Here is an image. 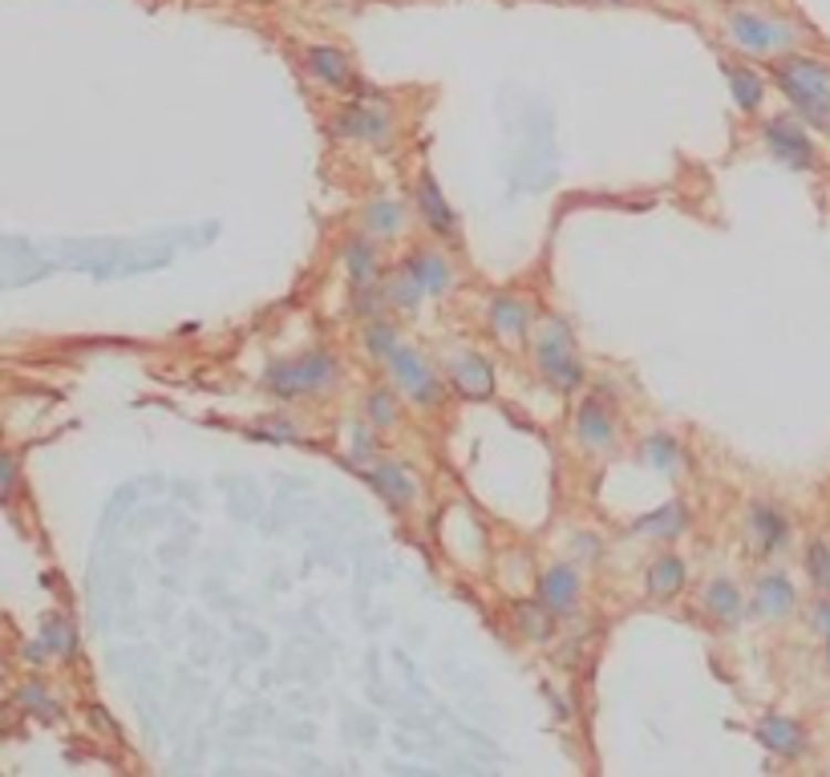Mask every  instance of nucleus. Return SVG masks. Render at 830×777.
<instances>
[{
	"mask_svg": "<svg viewBox=\"0 0 830 777\" xmlns=\"http://www.w3.org/2000/svg\"><path fill=\"white\" fill-rule=\"evenodd\" d=\"M600 4H629V0H600Z\"/></svg>",
	"mask_w": 830,
	"mask_h": 777,
	"instance_id": "nucleus-38",
	"label": "nucleus"
},
{
	"mask_svg": "<svg viewBox=\"0 0 830 777\" xmlns=\"http://www.w3.org/2000/svg\"><path fill=\"white\" fill-rule=\"evenodd\" d=\"M41 644H45V652H53V656H73L77 652V636H73V628L61 620V615H49L45 632H41Z\"/></svg>",
	"mask_w": 830,
	"mask_h": 777,
	"instance_id": "nucleus-28",
	"label": "nucleus"
},
{
	"mask_svg": "<svg viewBox=\"0 0 830 777\" xmlns=\"http://www.w3.org/2000/svg\"><path fill=\"white\" fill-rule=\"evenodd\" d=\"M725 37H729L737 49L754 53V58H786V53L802 41V29H798L795 21L778 17V12L729 9V17H725Z\"/></svg>",
	"mask_w": 830,
	"mask_h": 777,
	"instance_id": "nucleus-2",
	"label": "nucleus"
},
{
	"mask_svg": "<svg viewBox=\"0 0 830 777\" xmlns=\"http://www.w3.org/2000/svg\"><path fill=\"white\" fill-rule=\"evenodd\" d=\"M365 410H369V422L373 425H385V429L397 425V401H393L390 388H373L365 401Z\"/></svg>",
	"mask_w": 830,
	"mask_h": 777,
	"instance_id": "nucleus-32",
	"label": "nucleus"
},
{
	"mask_svg": "<svg viewBox=\"0 0 830 777\" xmlns=\"http://www.w3.org/2000/svg\"><path fill=\"white\" fill-rule=\"evenodd\" d=\"M405 268L414 271L417 280H422V288H426V296H446L454 288V268L450 259L438 256V251H414V256L405 259Z\"/></svg>",
	"mask_w": 830,
	"mask_h": 777,
	"instance_id": "nucleus-14",
	"label": "nucleus"
},
{
	"mask_svg": "<svg viewBox=\"0 0 830 777\" xmlns=\"http://www.w3.org/2000/svg\"><path fill=\"white\" fill-rule=\"evenodd\" d=\"M515 624H519L531 640H547V636H551V612H547L543 603H519V612H515Z\"/></svg>",
	"mask_w": 830,
	"mask_h": 777,
	"instance_id": "nucleus-29",
	"label": "nucleus"
},
{
	"mask_svg": "<svg viewBox=\"0 0 830 777\" xmlns=\"http://www.w3.org/2000/svg\"><path fill=\"white\" fill-rule=\"evenodd\" d=\"M402 224H405L402 207H397V203H390V199H377L365 211V227L373 231V236L390 239V236H397V231H402Z\"/></svg>",
	"mask_w": 830,
	"mask_h": 777,
	"instance_id": "nucleus-26",
	"label": "nucleus"
},
{
	"mask_svg": "<svg viewBox=\"0 0 830 777\" xmlns=\"http://www.w3.org/2000/svg\"><path fill=\"white\" fill-rule=\"evenodd\" d=\"M332 381H336V361H332V353L321 349V353H304L297 361H276L268 369L263 385L272 388L276 397L297 401V397H312V393H324Z\"/></svg>",
	"mask_w": 830,
	"mask_h": 777,
	"instance_id": "nucleus-4",
	"label": "nucleus"
},
{
	"mask_svg": "<svg viewBox=\"0 0 830 777\" xmlns=\"http://www.w3.org/2000/svg\"><path fill=\"white\" fill-rule=\"evenodd\" d=\"M795 583L786 576H761L758 583H754V612L766 615V620H782V615L795 612Z\"/></svg>",
	"mask_w": 830,
	"mask_h": 777,
	"instance_id": "nucleus-12",
	"label": "nucleus"
},
{
	"mask_svg": "<svg viewBox=\"0 0 830 777\" xmlns=\"http://www.w3.org/2000/svg\"><path fill=\"white\" fill-rule=\"evenodd\" d=\"M575 434L588 449H612L616 446V422H612V410H608L600 397H588L575 413Z\"/></svg>",
	"mask_w": 830,
	"mask_h": 777,
	"instance_id": "nucleus-9",
	"label": "nucleus"
},
{
	"mask_svg": "<svg viewBox=\"0 0 830 777\" xmlns=\"http://www.w3.org/2000/svg\"><path fill=\"white\" fill-rule=\"evenodd\" d=\"M385 292H390V304H397V308H417L422 300H426V288H422V280H417L405 263H402V271L393 276V283L385 288Z\"/></svg>",
	"mask_w": 830,
	"mask_h": 777,
	"instance_id": "nucleus-27",
	"label": "nucleus"
},
{
	"mask_svg": "<svg viewBox=\"0 0 830 777\" xmlns=\"http://www.w3.org/2000/svg\"><path fill=\"white\" fill-rule=\"evenodd\" d=\"M304 65H309L312 77L321 85H329V90H349V85H353V65H349V58H344L341 49L309 45L304 49Z\"/></svg>",
	"mask_w": 830,
	"mask_h": 777,
	"instance_id": "nucleus-11",
	"label": "nucleus"
},
{
	"mask_svg": "<svg viewBox=\"0 0 830 777\" xmlns=\"http://www.w3.org/2000/svg\"><path fill=\"white\" fill-rule=\"evenodd\" d=\"M490 329H495L502 341H522L527 329H531V308H527V300L498 296L495 304H490Z\"/></svg>",
	"mask_w": 830,
	"mask_h": 777,
	"instance_id": "nucleus-16",
	"label": "nucleus"
},
{
	"mask_svg": "<svg viewBox=\"0 0 830 777\" xmlns=\"http://www.w3.org/2000/svg\"><path fill=\"white\" fill-rule=\"evenodd\" d=\"M12 483H17V462L9 454H0V495H9Z\"/></svg>",
	"mask_w": 830,
	"mask_h": 777,
	"instance_id": "nucleus-36",
	"label": "nucleus"
},
{
	"mask_svg": "<svg viewBox=\"0 0 830 777\" xmlns=\"http://www.w3.org/2000/svg\"><path fill=\"white\" fill-rule=\"evenodd\" d=\"M681 588H685V563L676 555H661L653 571H649V591L664 600V595H676Z\"/></svg>",
	"mask_w": 830,
	"mask_h": 777,
	"instance_id": "nucleus-23",
	"label": "nucleus"
},
{
	"mask_svg": "<svg viewBox=\"0 0 830 777\" xmlns=\"http://www.w3.org/2000/svg\"><path fill=\"white\" fill-rule=\"evenodd\" d=\"M417 199H422V215H426V224L434 227V236L458 239V219H454L450 203L442 199L438 183L429 175H422V183H417Z\"/></svg>",
	"mask_w": 830,
	"mask_h": 777,
	"instance_id": "nucleus-15",
	"label": "nucleus"
},
{
	"mask_svg": "<svg viewBox=\"0 0 830 777\" xmlns=\"http://www.w3.org/2000/svg\"><path fill=\"white\" fill-rule=\"evenodd\" d=\"M644 462L649 466H656L661 474H681L685 470V449H681V442L668 434H653L649 442H644Z\"/></svg>",
	"mask_w": 830,
	"mask_h": 777,
	"instance_id": "nucleus-20",
	"label": "nucleus"
},
{
	"mask_svg": "<svg viewBox=\"0 0 830 777\" xmlns=\"http://www.w3.org/2000/svg\"><path fill=\"white\" fill-rule=\"evenodd\" d=\"M685 527H688V510L681 507V503H668L664 510L644 518L636 530H641V535H653V539H673V535H681Z\"/></svg>",
	"mask_w": 830,
	"mask_h": 777,
	"instance_id": "nucleus-24",
	"label": "nucleus"
},
{
	"mask_svg": "<svg viewBox=\"0 0 830 777\" xmlns=\"http://www.w3.org/2000/svg\"><path fill=\"white\" fill-rule=\"evenodd\" d=\"M774 82L790 97V106L815 130L830 134V65L807 53H786L774 65Z\"/></svg>",
	"mask_w": 830,
	"mask_h": 777,
	"instance_id": "nucleus-1",
	"label": "nucleus"
},
{
	"mask_svg": "<svg viewBox=\"0 0 830 777\" xmlns=\"http://www.w3.org/2000/svg\"><path fill=\"white\" fill-rule=\"evenodd\" d=\"M749 530H754L761 555H774V551H782L786 539H790V518L778 507H754L749 510Z\"/></svg>",
	"mask_w": 830,
	"mask_h": 777,
	"instance_id": "nucleus-17",
	"label": "nucleus"
},
{
	"mask_svg": "<svg viewBox=\"0 0 830 777\" xmlns=\"http://www.w3.org/2000/svg\"><path fill=\"white\" fill-rule=\"evenodd\" d=\"M758 742L778 757H802V754H807V745H810L807 733H802V725H795L790 717H778V713H770V717L758 721Z\"/></svg>",
	"mask_w": 830,
	"mask_h": 777,
	"instance_id": "nucleus-10",
	"label": "nucleus"
},
{
	"mask_svg": "<svg viewBox=\"0 0 830 777\" xmlns=\"http://www.w3.org/2000/svg\"><path fill=\"white\" fill-rule=\"evenodd\" d=\"M450 381H454V388H463L466 397H490V388H495L490 365L478 353H454Z\"/></svg>",
	"mask_w": 830,
	"mask_h": 777,
	"instance_id": "nucleus-13",
	"label": "nucleus"
},
{
	"mask_svg": "<svg viewBox=\"0 0 830 777\" xmlns=\"http://www.w3.org/2000/svg\"><path fill=\"white\" fill-rule=\"evenodd\" d=\"M701 603H705V612H709L717 624H737L741 612H746L741 591H737L729 579H713L709 588H705V595H701Z\"/></svg>",
	"mask_w": 830,
	"mask_h": 777,
	"instance_id": "nucleus-18",
	"label": "nucleus"
},
{
	"mask_svg": "<svg viewBox=\"0 0 830 777\" xmlns=\"http://www.w3.org/2000/svg\"><path fill=\"white\" fill-rule=\"evenodd\" d=\"M385 304H390V292H385V288L361 283V288L353 292V312H356V317L373 320V317H381V312H385Z\"/></svg>",
	"mask_w": 830,
	"mask_h": 777,
	"instance_id": "nucleus-31",
	"label": "nucleus"
},
{
	"mask_svg": "<svg viewBox=\"0 0 830 777\" xmlns=\"http://www.w3.org/2000/svg\"><path fill=\"white\" fill-rule=\"evenodd\" d=\"M815 624H819L822 640H827V660H830V603H819V612H815Z\"/></svg>",
	"mask_w": 830,
	"mask_h": 777,
	"instance_id": "nucleus-37",
	"label": "nucleus"
},
{
	"mask_svg": "<svg viewBox=\"0 0 830 777\" xmlns=\"http://www.w3.org/2000/svg\"><path fill=\"white\" fill-rule=\"evenodd\" d=\"M369 454H373V437H369L365 425H353V429H349V458L369 462Z\"/></svg>",
	"mask_w": 830,
	"mask_h": 777,
	"instance_id": "nucleus-33",
	"label": "nucleus"
},
{
	"mask_svg": "<svg viewBox=\"0 0 830 777\" xmlns=\"http://www.w3.org/2000/svg\"><path fill=\"white\" fill-rule=\"evenodd\" d=\"M725 77H729V90H734L737 106L741 110H758L761 97H766V85H761V77L749 65H729L725 61Z\"/></svg>",
	"mask_w": 830,
	"mask_h": 777,
	"instance_id": "nucleus-22",
	"label": "nucleus"
},
{
	"mask_svg": "<svg viewBox=\"0 0 830 777\" xmlns=\"http://www.w3.org/2000/svg\"><path fill=\"white\" fill-rule=\"evenodd\" d=\"M575 600H580V571L571 563L551 567V571L539 579V603H543L551 615H571L575 612Z\"/></svg>",
	"mask_w": 830,
	"mask_h": 777,
	"instance_id": "nucleus-8",
	"label": "nucleus"
},
{
	"mask_svg": "<svg viewBox=\"0 0 830 777\" xmlns=\"http://www.w3.org/2000/svg\"><path fill=\"white\" fill-rule=\"evenodd\" d=\"M332 130L341 138H361L373 142V146H385L393 138V122L373 106H344L336 118H332Z\"/></svg>",
	"mask_w": 830,
	"mask_h": 777,
	"instance_id": "nucleus-7",
	"label": "nucleus"
},
{
	"mask_svg": "<svg viewBox=\"0 0 830 777\" xmlns=\"http://www.w3.org/2000/svg\"><path fill=\"white\" fill-rule=\"evenodd\" d=\"M390 369L393 377H397V385L409 393V401H417V405H438L442 401V381L438 373H434V365H429V356L414 353V349H397V353L390 356Z\"/></svg>",
	"mask_w": 830,
	"mask_h": 777,
	"instance_id": "nucleus-5",
	"label": "nucleus"
},
{
	"mask_svg": "<svg viewBox=\"0 0 830 777\" xmlns=\"http://www.w3.org/2000/svg\"><path fill=\"white\" fill-rule=\"evenodd\" d=\"M365 349L377 356V361H390V356L402 349V336H397V329H393L385 317H373L365 324Z\"/></svg>",
	"mask_w": 830,
	"mask_h": 777,
	"instance_id": "nucleus-25",
	"label": "nucleus"
},
{
	"mask_svg": "<svg viewBox=\"0 0 830 777\" xmlns=\"http://www.w3.org/2000/svg\"><path fill=\"white\" fill-rule=\"evenodd\" d=\"M369 483L377 486V495L385 498V503H393V507H405V503L414 498V478H409L402 466H393V462L369 466Z\"/></svg>",
	"mask_w": 830,
	"mask_h": 777,
	"instance_id": "nucleus-19",
	"label": "nucleus"
},
{
	"mask_svg": "<svg viewBox=\"0 0 830 777\" xmlns=\"http://www.w3.org/2000/svg\"><path fill=\"white\" fill-rule=\"evenodd\" d=\"M807 576L810 583L819 591H827L830 595V542L827 539H815L810 542V551H807Z\"/></svg>",
	"mask_w": 830,
	"mask_h": 777,
	"instance_id": "nucleus-30",
	"label": "nucleus"
},
{
	"mask_svg": "<svg viewBox=\"0 0 830 777\" xmlns=\"http://www.w3.org/2000/svg\"><path fill=\"white\" fill-rule=\"evenodd\" d=\"M761 134H766V146L774 151V158H778V163L795 166V170H810V166L819 163L815 142L807 138V130L798 126V122L770 118L766 126H761Z\"/></svg>",
	"mask_w": 830,
	"mask_h": 777,
	"instance_id": "nucleus-6",
	"label": "nucleus"
},
{
	"mask_svg": "<svg viewBox=\"0 0 830 777\" xmlns=\"http://www.w3.org/2000/svg\"><path fill=\"white\" fill-rule=\"evenodd\" d=\"M260 434H268V437H297V429H292V425H284V417H263Z\"/></svg>",
	"mask_w": 830,
	"mask_h": 777,
	"instance_id": "nucleus-35",
	"label": "nucleus"
},
{
	"mask_svg": "<svg viewBox=\"0 0 830 777\" xmlns=\"http://www.w3.org/2000/svg\"><path fill=\"white\" fill-rule=\"evenodd\" d=\"M21 705H29V708H33L37 717H58V708H53V701H49V696L41 693L37 684H29V688H24V693H21Z\"/></svg>",
	"mask_w": 830,
	"mask_h": 777,
	"instance_id": "nucleus-34",
	"label": "nucleus"
},
{
	"mask_svg": "<svg viewBox=\"0 0 830 777\" xmlns=\"http://www.w3.org/2000/svg\"><path fill=\"white\" fill-rule=\"evenodd\" d=\"M344 268H349V276H353V288H361V283H373L377 280V248L369 244V239H353V244H344Z\"/></svg>",
	"mask_w": 830,
	"mask_h": 777,
	"instance_id": "nucleus-21",
	"label": "nucleus"
},
{
	"mask_svg": "<svg viewBox=\"0 0 830 777\" xmlns=\"http://www.w3.org/2000/svg\"><path fill=\"white\" fill-rule=\"evenodd\" d=\"M535 361L543 369V377L559 388V393H575L583 388V365L575 353V336L563 320H547L539 336H535Z\"/></svg>",
	"mask_w": 830,
	"mask_h": 777,
	"instance_id": "nucleus-3",
	"label": "nucleus"
}]
</instances>
